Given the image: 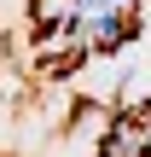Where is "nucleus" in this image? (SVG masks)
Instances as JSON below:
<instances>
[{"label": "nucleus", "mask_w": 151, "mask_h": 157, "mask_svg": "<svg viewBox=\"0 0 151 157\" xmlns=\"http://www.w3.org/2000/svg\"><path fill=\"white\" fill-rule=\"evenodd\" d=\"M99 157H151V105H140L134 117H122V122L105 134Z\"/></svg>", "instance_id": "f257e3e1"}]
</instances>
